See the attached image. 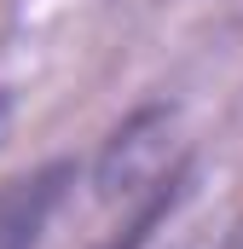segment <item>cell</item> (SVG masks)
<instances>
[{"instance_id": "obj_1", "label": "cell", "mask_w": 243, "mask_h": 249, "mask_svg": "<svg viewBox=\"0 0 243 249\" xmlns=\"http://www.w3.org/2000/svg\"><path fill=\"white\" fill-rule=\"evenodd\" d=\"M64 186H69V168H41V174L0 191V249H35L41 244Z\"/></svg>"}]
</instances>
